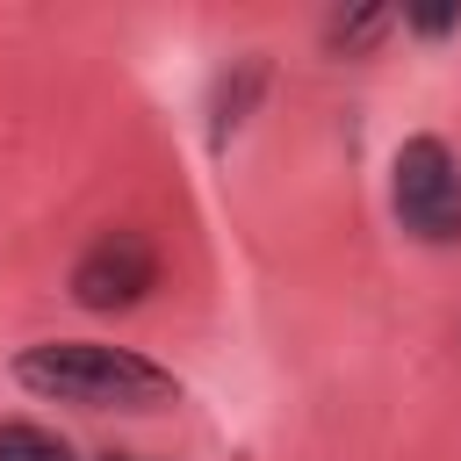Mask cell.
I'll list each match as a JSON object with an SVG mask.
<instances>
[{"instance_id":"1","label":"cell","mask_w":461,"mask_h":461,"mask_svg":"<svg viewBox=\"0 0 461 461\" xmlns=\"http://www.w3.org/2000/svg\"><path fill=\"white\" fill-rule=\"evenodd\" d=\"M14 382L50 396V403H86V411H166L180 382L151 367L130 346H94V339H50L14 360Z\"/></svg>"},{"instance_id":"2","label":"cell","mask_w":461,"mask_h":461,"mask_svg":"<svg viewBox=\"0 0 461 461\" xmlns=\"http://www.w3.org/2000/svg\"><path fill=\"white\" fill-rule=\"evenodd\" d=\"M389 202H396L403 230H418L425 245H461V158L447 151V137H403L396 144Z\"/></svg>"},{"instance_id":"5","label":"cell","mask_w":461,"mask_h":461,"mask_svg":"<svg viewBox=\"0 0 461 461\" xmlns=\"http://www.w3.org/2000/svg\"><path fill=\"white\" fill-rule=\"evenodd\" d=\"M0 461H79V454L29 418H0Z\"/></svg>"},{"instance_id":"4","label":"cell","mask_w":461,"mask_h":461,"mask_svg":"<svg viewBox=\"0 0 461 461\" xmlns=\"http://www.w3.org/2000/svg\"><path fill=\"white\" fill-rule=\"evenodd\" d=\"M389 29H396L389 7H353V14H331V22H324V50H331V58H367Z\"/></svg>"},{"instance_id":"3","label":"cell","mask_w":461,"mask_h":461,"mask_svg":"<svg viewBox=\"0 0 461 461\" xmlns=\"http://www.w3.org/2000/svg\"><path fill=\"white\" fill-rule=\"evenodd\" d=\"M144 288H158V252L144 230H101L72 267V295L86 310H130L144 303Z\"/></svg>"},{"instance_id":"6","label":"cell","mask_w":461,"mask_h":461,"mask_svg":"<svg viewBox=\"0 0 461 461\" xmlns=\"http://www.w3.org/2000/svg\"><path fill=\"white\" fill-rule=\"evenodd\" d=\"M411 29H425V36H447V29H461V7H432V14H411Z\"/></svg>"},{"instance_id":"7","label":"cell","mask_w":461,"mask_h":461,"mask_svg":"<svg viewBox=\"0 0 461 461\" xmlns=\"http://www.w3.org/2000/svg\"><path fill=\"white\" fill-rule=\"evenodd\" d=\"M108 461H130V454H108Z\"/></svg>"}]
</instances>
